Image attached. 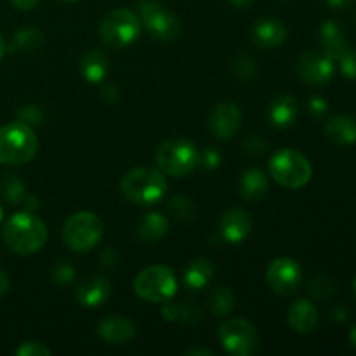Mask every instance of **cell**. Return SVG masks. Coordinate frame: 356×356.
<instances>
[{
	"label": "cell",
	"instance_id": "1",
	"mask_svg": "<svg viewBox=\"0 0 356 356\" xmlns=\"http://www.w3.org/2000/svg\"><path fill=\"white\" fill-rule=\"evenodd\" d=\"M47 226L31 212H17L3 228V242L13 252L30 256L38 252L47 242Z\"/></svg>",
	"mask_w": 356,
	"mask_h": 356
},
{
	"label": "cell",
	"instance_id": "2",
	"mask_svg": "<svg viewBox=\"0 0 356 356\" xmlns=\"http://www.w3.org/2000/svg\"><path fill=\"white\" fill-rule=\"evenodd\" d=\"M120 191L132 204L155 205L165 197L167 179L160 169L138 167L122 177Z\"/></svg>",
	"mask_w": 356,
	"mask_h": 356
},
{
	"label": "cell",
	"instance_id": "3",
	"mask_svg": "<svg viewBox=\"0 0 356 356\" xmlns=\"http://www.w3.org/2000/svg\"><path fill=\"white\" fill-rule=\"evenodd\" d=\"M38 152V138L26 122H13L0 127V163L23 165Z\"/></svg>",
	"mask_w": 356,
	"mask_h": 356
},
{
	"label": "cell",
	"instance_id": "4",
	"mask_svg": "<svg viewBox=\"0 0 356 356\" xmlns=\"http://www.w3.org/2000/svg\"><path fill=\"white\" fill-rule=\"evenodd\" d=\"M141 33V21L134 10L117 7L103 16L99 23V38L106 47L125 49L134 44Z\"/></svg>",
	"mask_w": 356,
	"mask_h": 356
},
{
	"label": "cell",
	"instance_id": "5",
	"mask_svg": "<svg viewBox=\"0 0 356 356\" xmlns=\"http://www.w3.org/2000/svg\"><path fill=\"white\" fill-rule=\"evenodd\" d=\"M270 174L280 186L287 190H301L312 181L313 167L302 153L287 148L271 156Z\"/></svg>",
	"mask_w": 356,
	"mask_h": 356
},
{
	"label": "cell",
	"instance_id": "6",
	"mask_svg": "<svg viewBox=\"0 0 356 356\" xmlns=\"http://www.w3.org/2000/svg\"><path fill=\"white\" fill-rule=\"evenodd\" d=\"M103 233L104 225L99 216L89 211H82L66 219L65 226H63V242L73 252L86 254L101 242Z\"/></svg>",
	"mask_w": 356,
	"mask_h": 356
},
{
	"label": "cell",
	"instance_id": "7",
	"mask_svg": "<svg viewBox=\"0 0 356 356\" xmlns=\"http://www.w3.org/2000/svg\"><path fill=\"white\" fill-rule=\"evenodd\" d=\"M197 146L186 139H169L163 141L156 149V165L167 176L183 177L193 172L198 167Z\"/></svg>",
	"mask_w": 356,
	"mask_h": 356
},
{
	"label": "cell",
	"instance_id": "8",
	"mask_svg": "<svg viewBox=\"0 0 356 356\" xmlns=\"http://www.w3.org/2000/svg\"><path fill=\"white\" fill-rule=\"evenodd\" d=\"M134 292L146 302H165L177 292L174 271L163 264L145 268L134 280Z\"/></svg>",
	"mask_w": 356,
	"mask_h": 356
},
{
	"label": "cell",
	"instance_id": "9",
	"mask_svg": "<svg viewBox=\"0 0 356 356\" xmlns=\"http://www.w3.org/2000/svg\"><path fill=\"white\" fill-rule=\"evenodd\" d=\"M138 17L149 35L159 42H174L181 35V23L176 14L156 0H139Z\"/></svg>",
	"mask_w": 356,
	"mask_h": 356
},
{
	"label": "cell",
	"instance_id": "10",
	"mask_svg": "<svg viewBox=\"0 0 356 356\" xmlns=\"http://www.w3.org/2000/svg\"><path fill=\"white\" fill-rule=\"evenodd\" d=\"M218 337L222 348L229 355L252 356L261 350V337L256 327L245 318L226 320L218 330Z\"/></svg>",
	"mask_w": 356,
	"mask_h": 356
},
{
	"label": "cell",
	"instance_id": "11",
	"mask_svg": "<svg viewBox=\"0 0 356 356\" xmlns=\"http://www.w3.org/2000/svg\"><path fill=\"white\" fill-rule=\"evenodd\" d=\"M266 282L277 294L291 296L299 291L302 284V268L292 257H277L266 270Z\"/></svg>",
	"mask_w": 356,
	"mask_h": 356
},
{
	"label": "cell",
	"instance_id": "12",
	"mask_svg": "<svg viewBox=\"0 0 356 356\" xmlns=\"http://www.w3.org/2000/svg\"><path fill=\"white\" fill-rule=\"evenodd\" d=\"M334 70H336L334 61H330L325 54L315 51L301 54L296 63V73L308 86H323V83L330 82Z\"/></svg>",
	"mask_w": 356,
	"mask_h": 356
},
{
	"label": "cell",
	"instance_id": "13",
	"mask_svg": "<svg viewBox=\"0 0 356 356\" xmlns=\"http://www.w3.org/2000/svg\"><path fill=\"white\" fill-rule=\"evenodd\" d=\"M242 120L243 117L238 106L235 103L225 101L212 110L211 117H209V131L214 138L228 141L238 134V131L242 129Z\"/></svg>",
	"mask_w": 356,
	"mask_h": 356
},
{
	"label": "cell",
	"instance_id": "14",
	"mask_svg": "<svg viewBox=\"0 0 356 356\" xmlns=\"http://www.w3.org/2000/svg\"><path fill=\"white\" fill-rule=\"evenodd\" d=\"M252 232V219L249 212L242 209H232L225 212L219 221V235L226 243H240Z\"/></svg>",
	"mask_w": 356,
	"mask_h": 356
},
{
	"label": "cell",
	"instance_id": "15",
	"mask_svg": "<svg viewBox=\"0 0 356 356\" xmlns=\"http://www.w3.org/2000/svg\"><path fill=\"white\" fill-rule=\"evenodd\" d=\"M287 38V26L275 17H261L250 26V40L261 49H275Z\"/></svg>",
	"mask_w": 356,
	"mask_h": 356
},
{
	"label": "cell",
	"instance_id": "16",
	"mask_svg": "<svg viewBox=\"0 0 356 356\" xmlns=\"http://www.w3.org/2000/svg\"><path fill=\"white\" fill-rule=\"evenodd\" d=\"M96 332L104 343L122 346V344L131 343L138 330L132 320L124 318V316H108L97 323Z\"/></svg>",
	"mask_w": 356,
	"mask_h": 356
},
{
	"label": "cell",
	"instance_id": "17",
	"mask_svg": "<svg viewBox=\"0 0 356 356\" xmlns=\"http://www.w3.org/2000/svg\"><path fill=\"white\" fill-rule=\"evenodd\" d=\"M111 294L110 282L99 275H90L80 280V284L75 289V299L79 305L86 308H96L101 306L104 301H108Z\"/></svg>",
	"mask_w": 356,
	"mask_h": 356
},
{
	"label": "cell",
	"instance_id": "18",
	"mask_svg": "<svg viewBox=\"0 0 356 356\" xmlns=\"http://www.w3.org/2000/svg\"><path fill=\"white\" fill-rule=\"evenodd\" d=\"M320 42H322L323 54L330 59V61H339L343 58L344 52L350 49L346 40V31H344L343 24L337 21L329 19L320 26Z\"/></svg>",
	"mask_w": 356,
	"mask_h": 356
},
{
	"label": "cell",
	"instance_id": "19",
	"mask_svg": "<svg viewBox=\"0 0 356 356\" xmlns=\"http://www.w3.org/2000/svg\"><path fill=\"white\" fill-rule=\"evenodd\" d=\"M299 115V103L291 94H280L268 104V120L273 127L287 129L294 125Z\"/></svg>",
	"mask_w": 356,
	"mask_h": 356
},
{
	"label": "cell",
	"instance_id": "20",
	"mask_svg": "<svg viewBox=\"0 0 356 356\" xmlns=\"http://www.w3.org/2000/svg\"><path fill=\"white\" fill-rule=\"evenodd\" d=\"M268 190H270V183L263 170L256 169V167L243 170L238 181V193L243 200L257 204L266 197Z\"/></svg>",
	"mask_w": 356,
	"mask_h": 356
},
{
	"label": "cell",
	"instance_id": "21",
	"mask_svg": "<svg viewBox=\"0 0 356 356\" xmlns=\"http://www.w3.org/2000/svg\"><path fill=\"white\" fill-rule=\"evenodd\" d=\"M287 322L296 332L309 334L316 329V325L320 322V316L312 301L299 299V301L292 302V306L289 308Z\"/></svg>",
	"mask_w": 356,
	"mask_h": 356
},
{
	"label": "cell",
	"instance_id": "22",
	"mask_svg": "<svg viewBox=\"0 0 356 356\" xmlns=\"http://www.w3.org/2000/svg\"><path fill=\"white\" fill-rule=\"evenodd\" d=\"M325 136L337 146H350L356 143V118L353 115H336L325 124Z\"/></svg>",
	"mask_w": 356,
	"mask_h": 356
},
{
	"label": "cell",
	"instance_id": "23",
	"mask_svg": "<svg viewBox=\"0 0 356 356\" xmlns=\"http://www.w3.org/2000/svg\"><path fill=\"white\" fill-rule=\"evenodd\" d=\"M110 63L106 54L99 49H89L80 58V73L89 83H97L106 76Z\"/></svg>",
	"mask_w": 356,
	"mask_h": 356
},
{
	"label": "cell",
	"instance_id": "24",
	"mask_svg": "<svg viewBox=\"0 0 356 356\" xmlns=\"http://www.w3.org/2000/svg\"><path fill=\"white\" fill-rule=\"evenodd\" d=\"M169 221L160 212H148V214H145L138 221L136 233H138V236L143 242L153 243L165 238L167 233H169Z\"/></svg>",
	"mask_w": 356,
	"mask_h": 356
},
{
	"label": "cell",
	"instance_id": "25",
	"mask_svg": "<svg viewBox=\"0 0 356 356\" xmlns=\"http://www.w3.org/2000/svg\"><path fill=\"white\" fill-rule=\"evenodd\" d=\"M216 266L212 261L205 259V257H197L191 261L184 270V284L186 287L193 289V291H200V289L207 287L211 280L214 278Z\"/></svg>",
	"mask_w": 356,
	"mask_h": 356
},
{
	"label": "cell",
	"instance_id": "26",
	"mask_svg": "<svg viewBox=\"0 0 356 356\" xmlns=\"http://www.w3.org/2000/svg\"><path fill=\"white\" fill-rule=\"evenodd\" d=\"M0 195L13 205L23 204L24 198H26L23 181L16 174H3L0 177Z\"/></svg>",
	"mask_w": 356,
	"mask_h": 356
},
{
	"label": "cell",
	"instance_id": "27",
	"mask_svg": "<svg viewBox=\"0 0 356 356\" xmlns=\"http://www.w3.org/2000/svg\"><path fill=\"white\" fill-rule=\"evenodd\" d=\"M209 306L214 316H226L233 312L235 308V294L226 287H218L212 291L211 298H209Z\"/></svg>",
	"mask_w": 356,
	"mask_h": 356
},
{
	"label": "cell",
	"instance_id": "28",
	"mask_svg": "<svg viewBox=\"0 0 356 356\" xmlns=\"http://www.w3.org/2000/svg\"><path fill=\"white\" fill-rule=\"evenodd\" d=\"M44 44V35L35 28H23L14 33V49L23 52H35Z\"/></svg>",
	"mask_w": 356,
	"mask_h": 356
},
{
	"label": "cell",
	"instance_id": "29",
	"mask_svg": "<svg viewBox=\"0 0 356 356\" xmlns=\"http://www.w3.org/2000/svg\"><path fill=\"white\" fill-rule=\"evenodd\" d=\"M308 289H309V294H312L313 298L320 299V301H325V299H329L330 296L334 294V291H336V284H334L327 275H316V277L312 278Z\"/></svg>",
	"mask_w": 356,
	"mask_h": 356
},
{
	"label": "cell",
	"instance_id": "30",
	"mask_svg": "<svg viewBox=\"0 0 356 356\" xmlns=\"http://www.w3.org/2000/svg\"><path fill=\"white\" fill-rule=\"evenodd\" d=\"M169 211L174 218L181 219V221H190L197 214V209L195 204L186 197H174L169 202Z\"/></svg>",
	"mask_w": 356,
	"mask_h": 356
},
{
	"label": "cell",
	"instance_id": "31",
	"mask_svg": "<svg viewBox=\"0 0 356 356\" xmlns=\"http://www.w3.org/2000/svg\"><path fill=\"white\" fill-rule=\"evenodd\" d=\"M75 278V268L70 261H58L52 268V282H54L58 287H65V285H70Z\"/></svg>",
	"mask_w": 356,
	"mask_h": 356
},
{
	"label": "cell",
	"instance_id": "32",
	"mask_svg": "<svg viewBox=\"0 0 356 356\" xmlns=\"http://www.w3.org/2000/svg\"><path fill=\"white\" fill-rule=\"evenodd\" d=\"M233 70L240 80H250L256 73V61L249 54H242L236 58Z\"/></svg>",
	"mask_w": 356,
	"mask_h": 356
},
{
	"label": "cell",
	"instance_id": "33",
	"mask_svg": "<svg viewBox=\"0 0 356 356\" xmlns=\"http://www.w3.org/2000/svg\"><path fill=\"white\" fill-rule=\"evenodd\" d=\"M339 68L346 79L356 80V49H348L339 59Z\"/></svg>",
	"mask_w": 356,
	"mask_h": 356
},
{
	"label": "cell",
	"instance_id": "34",
	"mask_svg": "<svg viewBox=\"0 0 356 356\" xmlns=\"http://www.w3.org/2000/svg\"><path fill=\"white\" fill-rule=\"evenodd\" d=\"M17 356H49L51 350L45 346L44 343H38V341H26V343L21 344L16 350Z\"/></svg>",
	"mask_w": 356,
	"mask_h": 356
},
{
	"label": "cell",
	"instance_id": "35",
	"mask_svg": "<svg viewBox=\"0 0 356 356\" xmlns=\"http://www.w3.org/2000/svg\"><path fill=\"white\" fill-rule=\"evenodd\" d=\"M221 165V153L216 152V149L209 148L205 152L198 153V167H204V169H216V167Z\"/></svg>",
	"mask_w": 356,
	"mask_h": 356
},
{
	"label": "cell",
	"instance_id": "36",
	"mask_svg": "<svg viewBox=\"0 0 356 356\" xmlns=\"http://www.w3.org/2000/svg\"><path fill=\"white\" fill-rule=\"evenodd\" d=\"M308 111L312 117L322 118L325 117L327 111H329V104H327V101L323 99V97L313 96L308 99Z\"/></svg>",
	"mask_w": 356,
	"mask_h": 356
},
{
	"label": "cell",
	"instance_id": "37",
	"mask_svg": "<svg viewBox=\"0 0 356 356\" xmlns=\"http://www.w3.org/2000/svg\"><path fill=\"white\" fill-rule=\"evenodd\" d=\"M243 148H245V152L249 153V155L259 156V155H264V153L268 152V143L264 141V139L252 136V138L247 139V141L243 143Z\"/></svg>",
	"mask_w": 356,
	"mask_h": 356
},
{
	"label": "cell",
	"instance_id": "38",
	"mask_svg": "<svg viewBox=\"0 0 356 356\" xmlns=\"http://www.w3.org/2000/svg\"><path fill=\"white\" fill-rule=\"evenodd\" d=\"M179 315H181V306H177L176 302H170V299L169 301H165V305H163L162 308L163 318L169 320V322H174V320L179 318Z\"/></svg>",
	"mask_w": 356,
	"mask_h": 356
},
{
	"label": "cell",
	"instance_id": "39",
	"mask_svg": "<svg viewBox=\"0 0 356 356\" xmlns=\"http://www.w3.org/2000/svg\"><path fill=\"white\" fill-rule=\"evenodd\" d=\"M19 115H21V120L26 122V124H28V122H35V124H38V122H40V118H42V113L35 106L21 108Z\"/></svg>",
	"mask_w": 356,
	"mask_h": 356
},
{
	"label": "cell",
	"instance_id": "40",
	"mask_svg": "<svg viewBox=\"0 0 356 356\" xmlns=\"http://www.w3.org/2000/svg\"><path fill=\"white\" fill-rule=\"evenodd\" d=\"M101 96H103V99L108 101V103H117V101L120 99V90H118V87L113 86V83H108V86H104L103 90H101Z\"/></svg>",
	"mask_w": 356,
	"mask_h": 356
},
{
	"label": "cell",
	"instance_id": "41",
	"mask_svg": "<svg viewBox=\"0 0 356 356\" xmlns=\"http://www.w3.org/2000/svg\"><path fill=\"white\" fill-rule=\"evenodd\" d=\"M9 2L19 10H31L33 7L38 6V2H40V0H9Z\"/></svg>",
	"mask_w": 356,
	"mask_h": 356
},
{
	"label": "cell",
	"instance_id": "42",
	"mask_svg": "<svg viewBox=\"0 0 356 356\" xmlns=\"http://www.w3.org/2000/svg\"><path fill=\"white\" fill-rule=\"evenodd\" d=\"M10 289V278L9 275L6 273L3 270H0V298H3V296L9 292Z\"/></svg>",
	"mask_w": 356,
	"mask_h": 356
},
{
	"label": "cell",
	"instance_id": "43",
	"mask_svg": "<svg viewBox=\"0 0 356 356\" xmlns=\"http://www.w3.org/2000/svg\"><path fill=\"white\" fill-rule=\"evenodd\" d=\"M184 355L186 356H212L211 350H207V348H190V350L184 351Z\"/></svg>",
	"mask_w": 356,
	"mask_h": 356
},
{
	"label": "cell",
	"instance_id": "44",
	"mask_svg": "<svg viewBox=\"0 0 356 356\" xmlns=\"http://www.w3.org/2000/svg\"><path fill=\"white\" fill-rule=\"evenodd\" d=\"M353 2L355 0H327V3L334 9H348Z\"/></svg>",
	"mask_w": 356,
	"mask_h": 356
},
{
	"label": "cell",
	"instance_id": "45",
	"mask_svg": "<svg viewBox=\"0 0 356 356\" xmlns=\"http://www.w3.org/2000/svg\"><path fill=\"white\" fill-rule=\"evenodd\" d=\"M232 6L238 7V9H245V7H250L254 3V0H228Z\"/></svg>",
	"mask_w": 356,
	"mask_h": 356
},
{
	"label": "cell",
	"instance_id": "46",
	"mask_svg": "<svg viewBox=\"0 0 356 356\" xmlns=\"http://www.w3.org/2000/svg\"><path fill=\"white\" fill-rule=\"evenodd\" d=\"M3 54H6V40H3L2 33H0V59L3 58Z\"/></svg>",
	"mask_w": 356,
	"mask_h": 356
},
{
	"label": "cell",
	"instance_id": "47",
	"mask_svg": "<svg viewBox=\"0 0 356 356\" xmlns=\"http://www.w3.org/2000/svg\"><path fill=\"white\" fill-rule=\"evenodd\" d=\"M350 341H351V344H353V348H356V323H355L353 329H351V332H350Z\"/></svg>",
	"mask_w": 356,
	"mask_h": 356
},
{
	"label": "cell",
	"instance_id": "48",
	"mask_svg": "<svg viewBox=\"0 0 356 356\" xmlns=\"http://www.w3.org/2000/svg\"><path fill=\"white\" fill-rule=\"evenodd\" d=\"M2 216H3V211H2V205H0V222H2Z\"/></svg>",
	"mask_w": 356,
	"mask_h": 356
},
{
	"label": "cell",
	"instance_id": "49",
	"mask_svg": "<svg viewBox=\"0 0 356 356\" xmlns=\"http://www.w3.org/2000/svg\"><path fill=\"white\" fill-rule=\"evenodd\" d=\"M353 289H355V294H356V277H355V280H353Z\"/></svg>",
	"mask_w": 356,
	"mask_h": 356
},
{
	"label": "cell",
	"instance_id": "50",
	"mask_svg": "<svg viewBox=\"0 0 356 356\" xmlns=\"http://www.w3.org/2000/svg\"><path fill=\"white\" fill-rule=\"evenodd\" d=\"M63 2H76V0H63Z\"/></svg>",
	"mask_w": 356,
	"mask_h": 356
}]
</instances>
